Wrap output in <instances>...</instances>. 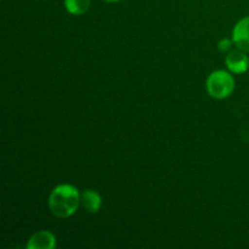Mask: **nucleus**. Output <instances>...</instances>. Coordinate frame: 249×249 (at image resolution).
<instances>
[{"label": "nucleus", "mask_w": 249, "mask_h": 249, "mask_svg": "<svg viewBox=\"0 0 249 249\" xmlns=\"http://www.w3.org/2000/svg\"><path fill=\"white\" fill-rule=\"evenodd\" d=\"M56 246V238L53 233L50 231L41 230L34 233L31 238H29L28 243H27V248L28 249H53Z\"/></svg>", "instance_id": "39448f33"}, {"label": "nucleus", "mask_w": 249, "mask_h": 249, "mask_svg": "<svg viewBox=\"0 0 249 249\" xmlns=\"http://www.w3.org/2000/svg\"><path fill=\"white\" fill-rule=\"evenodd\" d=\"M79 204L80 194L72 185H58L49 196V208L51 213L61 219L72 216L78 211Z\"/></svg>", "instance_id": "f257e3e1"}, {"label": "nucleus", "mask_w": 249, "mask_h": 249, "mask_svg": "<svg viewBox=\"0 0 249 249\" xmlns=\"http://www.w3.org/2000/svg\"><path fill=\"white\" fill-rule=\"evenodd\" d=\"M225 63L230 72L235 73V74H242L248 71L249 57L246 51L237 48L236 50L229 51L225 57Z\"/></svg>", "instance_id": "7ed1b4c3"}, {"label": "nucleus", "mask_w": 249, "mask_h": 249, "mask_svg": "<svg viewBox=\"0 0 249 249\" xmlns=\"http://www.w3.org/2000/svg\"><path fill=\"white\" fill-rule=\"evenodd\" d=\"M232 48V41L229 40V39H221L218 44V49L220 53H228Z\"/></svg>", "instance_id": "6e6552de"}, {"label": "nucleus", "mask_w": 249, "mask_h": 249, "mask_svg": "<svg viewBox=\"0 0 249 249\" xmlns=\"http://www.w3.org/2000/svg\"><path fill=\"white\" fill-rule=\"evenodd\" d=\"M65 6L70 14L79 16L88 11L90 6V0H65Z\"/></svg>", "instance_id": "0eeeda50"}, {"label": "nucleus", "mask_w": 249, "mask_h": 249, "mask_svg": "<svg viewBox=\"0 0 249 249\" xmlns=\"http://www.w3.org/2000/svg\"><path fill=\"white\" fill-rule=\"evenodd\" d=\"M232 40L238 49L249 53V16L237 22L232 32Z\"/></svg>", "instance_id": "20e7f679"}, {"label": "nucleus", "mask_w": 249, "mask_h": 249, "mask_svg": "<svg viewBox=\"0 0 249 249\" xmlns=\"http://www.w3.org/2000/svg\"><path fill=\"white\" fill-rule=\"evenodd\" d=\"M207 90L214 99H226L235 90V79L226 71H214L207 79Z\"/></svg>", "instance_id": "f03ea898"}, {"label": "nucleus", "mask_w": 249, "mask_h": 249, "mask_svg": "<svg viewBox=\"0 0 249 249\" xmlns=\"http://www.w3.org/2000/svg\"><path fill=\"white\" fill-rule=\"evenodd\" d=\"M80 203L89 213H97L101 209V197L94 190H85L80 195Z\"/></svg>", "instance_id": "423d86ee"}, {"label": "nucleus", "mask_w": 249, "mask_h": 249, "mask_svg": "<svg viewBox=\"0 0 249 249\" xmlns=\"http://www.w3.org/2000/svg\"><path fill=\"white\" fill-rule=\"evenodd\" d=\"M105 1H108V2H117V1H121V0H105Z\"/></svg>", "instance_id": "1a4fd4ad"}]
</instances>
